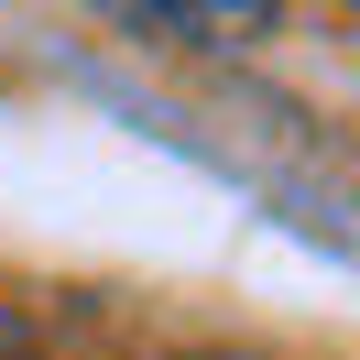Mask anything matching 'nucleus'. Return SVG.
I'll return each mask as SVG.
<instances>
[{
    "label": "nucleus",
    "instance_id": "1",
    "mask_svg": "<svg viewBox=\"0 0 360 360\" xmlns=\"http://www.w3.org/2000/svg\"><path fill=\"white\" fill-rule=\"evenodd\" d=\"M98 22L142 33V44H186V55H240V44H273L284 0H88Z\"/></svg>",
    "mask_w": 360,
    "mask_h": 360
}]
</instances>
